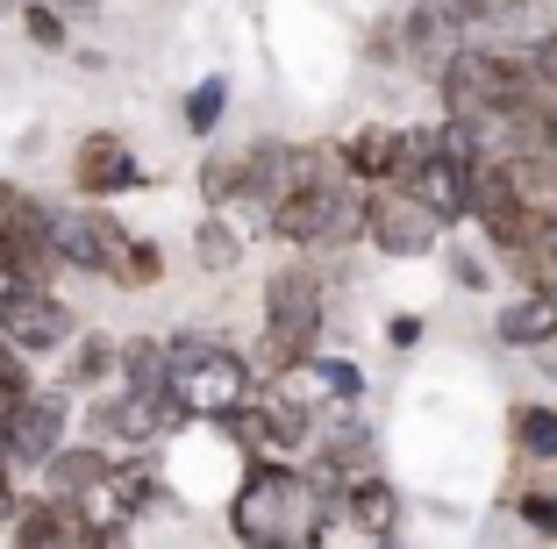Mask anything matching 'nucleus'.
<instances>
[{
    "label": "nucleus",
    "instance_id": "37",
    "mask_svg": "<svg viewBox=\"0 0 557 549\" xmlns=\"http://www.w3.org/2000/svg\"><path fill=\"white\" fill-rule=\"evenodd\" d=\"M372 549H394V535H386V542H372Z\"/></svg>",
    "mask_w": 557,
    "mask_h": 549
},
{
    "label": "nucleus",
    "instance_id": "21",
    "mask_svg": "<svg viewBox=\"0 0 557 549\" xmlns=\"http://www.w3.org/2000/svg\"><path fill=\"white\" fill-rule=\"evenodd\" d=\"M508 436H515V450H522L529 464H557V407L522 400L508 414Z\"/></svg>",
    "mask_w": 557,
    "mask_h": 549
},
{
    "label": "nucleus",
    "instance_id": "6",
    "mask_svg": "<svg viewBox=\"0 0 557 549\" xmlns=\"http://www.w3.org/2000/svg\"><path fill=\"white\" fill-rule=\"evenodd\" d=\"M129 242L136 236L100 208V200H86V208H58V258H65V272L115 278L122 258H129Z\"/></svg>",
    "mask_w": 557,
    "mask_h": 549
},
{
    "label": "nucleus",
    "instance_id": "28",
    "mask_svg": "<svg viewBox=\"0 0 557 549\" xmlns=\"http://www.w3.org/2000/svg\"><path fill=\"white\" fill-rule=\"evenodd\" d=\"M308 372L322 378V386L336 392V400H364V372H358V364H336V357H314Z\"/></svg>",
    "mask_w": 557,
    "mask_h": 549
},
{
    "label": "nucleus",
    "instance_id": "17",
    "mask_svg": "<svg viewBox=\"0 0 557 549\" xmlns=\"http://www.w3.org/2000/svg\"><path fill=\"white\" fill-rule=\"evenodd\" d=\"M164 378H172L164 336H129V342H122V392L150 400V392H164Z\"/></svg>",
    "mask_w": 557,
    "mask_h": 549
},
{
    "label": "nucleus",
    "instance_id": "19",
    "mask_svg": "<svg viewBox=\"0 0 557 549\" xmlns=\"http://www.w3.org/2000/svg\"><path fill=\"white\" fill-rule=\"evenodd\" d=\"M108 372H122V342H115V336H100V328H86V336L72 342V357H65V392L100 386Z\"/></svg>",
    "mask_w": 557,
    "mask_h": 549
},
{
    "label": "nucleus",
    "instance_id": "39",
    "mask_svg": "<svg viewBox=\"0 0 557 549\" xmlns=\"http://www.w3.org/2000/svg\"><path fill=\"white\" fill-rule=\"evenodd\" d=\"M550 228H557V222H550Z\"/></svg>",
    "mask_w": 557,
    "mask_h": 549
},
{
    "label": "nucleus",
    "instance_id": "25",
    "mask_svg": "<svg viewBox=\"0 0 557 549\" xmlns=\"http://www.w3.org/2000/svg\"><path fill=\"white\" fill-rule=\"evenodd\" d=\"M22 29H29L36 50H72V22H65L58 0H29V8H22Z\"/></svg>",
    "mask_w": 557,
    "mask_h": 549
},
{
    "label": "nucleus",
    "instance_id": "8",
    "mask_svg": "<svg viewBox=\"0 0 557 549\" xmlns=\"http://www.w3.org/2000/svg\"><path fill=\"white\" fill-rule=\"evenodd\" d=\"M72 186L86 200H115V194H136L144 186V164H136L129 136L122 129H86L72 144Z\"/></svg>",
    "mask_w": 557,
    "mask_h": 549
},
{
    "label": "nucleus",
    "instance_id": "1",
    "mask_svg": "<svg viewBox=\"0 0 557 549\" xmlns=\"http://www.w3.org/2000/svg\"><path fill=\"white\" fill-rule=\"evenodd\" d=\"M329 514H344V478L314 457V471H294L286 457H250L244 485L230 500V535L244 549H322Z\"/></svg>",
    "mask_w": 557,
    "mask_h": 549
},
{
    "label": "nucleus",
    "instance_id": "29",
    "mask_svg": "<svg viewBox=\"0 0 557 549\" xmlns=\"http://www.w3.org/2000/svg\"><path fill=\"white\" fill-rule=\"evenodd\" d=\"M522 50H529V72H536V86H543V93H557V29H536Z\"/></svg>",
    "mask_w": 557,
    "mask_h": 549
},
{
    "label": "nucleus",
    "instance_id": "4",
    "mask_svg": "<svg viewBox=\"0 0 557 549\" xmlns=\"http://www.w3.org/2000/svg\"><path fill=\"white\" fill-rule=\"evenodd\" d=\"M364 242L386 258H429L443 242V214L422 208L408 186H364Z\"/></svg>",
    "mask_w": 557,
    "mask_h": 549
},
{
    "label": "nucleus",
    "instance_id": "26",
    "mask_svg": "<svg viewBox=\"0 0 557 549\" xmlns=\"http://www.w3.org/2000/svg\"><path fill=\"white\" fill-rule=\"evenodd\" d=\"M158 278H164V250H158V242H144V236H136V242H129V258H122V272H115V286L144 292V286H158Z\"/></svg>",
    "mask_w": 557,
    "mask_h": 549
},
{
    "label": "nucleus",
    "instance_id": "33",
    "mask_svg": "<svg viewBox=\"0 0 557 549\" xmlns=\"http://www.w3.org/2000/svg\"><path fill=\"white\" fill-rule=\"evenodd\" d=\"M450 278H458V286H472V292H486V264L465 258V250H450Z\"/></svg>",
    "mask_w": 557,
    "mask_h": 549
},
{
    "label": "nucleus",
    "instance_id": "14",
    "mask_svg": "<svg viewBox=\"0 0 557 549\" xmlns=\"http://www.w3.org/2000/svg\"><path fill=\"white\" fill-rule=\"evenodd\" d=\"M493 336L508 342V350H550L557 342V292H522V300H508L500 322H493Z\"/></svg>",
    "mask_w": 557,
    "mask_h": 549
},
{
    "label": "nucleus",
    "instance_id": "27",
    "mask_svg": "<svg viewBox=\"0 0 557 549\" xmlns=\"http://www.w3.org/2000/svg\"><path fill=\"white\" fill-rule=\"evenodd\" d=\"M36 378H29V350H15V342L0 336V407L8 400H29Z\"/></svg>",
    "mask_w": 557,
    "mask_h": 549
},
{
    "label": "nucleus",
    "instance_id": "16",
    "mask_svg": "<svg viewBox=\"0 0 557 549\" xmlns=\"http://www.w3.org/2000/svg\"><path fill=\"white\" fill-rule=\"evenodd\" d=\"M344 172L358 178V186H386V178H394V158H400V129H358V136H344Z\"/></svg>",
    "mask_w": 557,
    "mask_h": 549
},
{
    "label": "nucleus",
    "instance_id": "7",
    "mask_svg": "<svg viewBox=\"0 0 557 549\" xmlns=\"http://www.w3.org/2000/svg\"><path fill=\"white\" fill-rule=\"evenodd\" d=\"M0 442L15 450L22 471H44L65 450V392H29V400L0 407Z\"/></svg>",
    "mask_w": 557,
    "mask_h": 549
},
{
    "label": "nucleus",
    "instance_id": "36",
    "mask_svg": "<svg viewBox=\"0 0 557 549\" xmlns=\"http://www.w3.org/2000/svg\"><path fill=\"white\" fill-rule=\"evenodd\" d=\"M8 471H15V450H8V442H0V478H8Z\"/></svg>",
    "mask_w": 557,
    "mask_h": 549
},
{
    "label": "nucleus",
    "instance_id": "34",
    "mask_svg": "<svg viewBox=\"0 0 557 549\" xmlns=\"http://www.w3.org/2000/svg\"><path fill=\"white\" fill-rule=\"evenodd\" d=\"M15 478H0V535H8V528H15Z\"/></svg>",
    "mask_w": 557,
    "mask_h": 549
},
{
    "label": "nucleus",
    "instance_id": "11",
    "mask_svg": "<svg viewBox=\"0 0 557 549\" xmlns=\"http://www.w3.org/2000/svg\"><path fill=\"white\" fill-rule=\"evenodd\" d=\"M86 436H94V442H122V450H150V442H164L172 428H164L158 392H150V400L115 392V400H94V407H86Z\"/></svg>",
    "mask_w": 557,
    "mask_h": 549
},
{
    "label": "nucleus",
    "instance_id": "13",
    "mask_svg": "<svg viewBox=\"0 0 557 549\" xmlns=\"http://www.w3.org/2000/svg\"><path fill=\"white\" fill-rule=\"evenodd\" d=\"M344 521L364 535V542H386V535L400 528V492L379 478V471H364V478L344 485Z\"/></svg>",
    "mask_w": 557,
    "mask_h": 549
},
{
    "label": "nucleus",
    "instance_id": "23",
    "mask_svg": "<svg viewBox=\"0 0 557 549\" xmlns=\"http://www.w3.org/2000/svg\"><path fill=\"white\" fill-rule=\"evenodd\" d=\"M508 272H515V286H522V292H557V228H543L529 250H515Z\"/></svg>",
    "mask_w": 557,
    "mask_h": 549
},
{
    "label": "nucleus",
    "instance_id": "18",
    "mask_svg": "<svg viewBox=\"0 0 557 549\" xmlns=\"http://www.w3.org/2000/svg\"><path fill=\"white\" fill-rule=\"evenodd\" d=\"M244 194H250L244 150H208V158H200V200H208V214H230Z\"/></svg>",
    "mask_w": 557,
    "mask_h": 549
},
{
    "label": "nucleus",
    "instance_id": "5",
    "mask_svg": "<svg viewBox=\"0 0 557 549\" xmlns=\"http://www.w3.org/2000/svg\"><path fill=\"white\" fill-rule=\"evenodd\" d=\"M472 222H479V236L500 250V258H515V250H529V242L543 236V214L529 208L522 194H515V178H508V164L500 158H486L479 164V186H472Z\"/></svg>",
    "mask_w": 557,
    "mask_h": 549
},
{
    "label": "nucleus",
    "instance_id": "24",
    "mask_svg": "<svg viewBox=\"0 0 557 549\" xmlns=\"http://www.w3.org/2000/svg\"><path fill=\"white\" fill-rule=\"evenodd\" d=\"M222 114H230V79H200L186 93V136H214Z\"/></svg>",
    "mask_w": 557,
    "mask_h": 549
},
{
    "label": "nucleus",
    "instance_id": "31",
    "mask_svg": "<svg viewBox=\"0 0 557 549\" xmlns=\"http://www.w3.org/2000/svg\"><path fill=\"white\" fill-rule=\"evenodd\" d=\"M515 514H522L536 535H557V492H522V500H515Z\"/></svg>",
    "mask_w": 557,
    "mask_h": 549
},
{
    "label": "nucleus",
    "instance_id": "20",
    "mask_svg": "<svg viewBox=\"0 0 557 549\" xmlns=\"http://www.w3.org/2000/svg\"><path fill=\"white\" fill-rule=\"evenodd\" d=\"M308 436H314V407H300V400H264V407H258V442H264L272 457L300 450Z\"/></svg>",
    "mask_w": 557,
    "mask_h": 549
},
{
    "label": "nucleus",
    "instance_id": "12",
    "mask_svg": "<svg viewBox=\"0 0 557 549\" xmlns=\"http://www.w3.org/2000/svg\"><path fill=\"white\" fill-rule=\"evenodd\" d=\"M108 471H115V457L100 450V442H65V450L44 464V492L50 500H86V492L108 485Z\"/></svg>",
    "mask_w": 557,
    "mask_h": 549
},
{
    "label": "nucleus",
    "instance_id": "38",
    "mask_svg": "<svg viewBox=\"0 0 557 549\" xmlns=\"http://www.w3.org/2000/svg\"><path fill=\"white\" fill-rule=\"evenodd\" d=\"M0 258H8V236H0Z\"/></svg>",
    "mask_w": 557,
    "mask_h": 549
},
{
    "label": "nucleus",
    "instance_id": "10",
    "mask_svg": "<svg viewBox=\"0 0 557 549\" xmlns=\"http://www.w3.org/2000/svg\"><path fill=\"white\" fill-rule=\"evenodd\" d=\"M8 535H15V549H100V535H108V528H94L72 500L36 492V500L15 507V528H8Z\"/></svg>",
    "mask_w": 557,
    "mask_h": 549
},
{
    "label": "nucleus",
    "instance_id": "3",
    "mask_svg": "<svg viewBox=\"0 0 557 549\" xmlns=\"http://www.w3.org/2000/svg\"><path fill=\"white\" fill-rule=\"evenodd\" d=\"M164 357H172V378L164 386L186 400V414L194 421H222L236 414V407L250 400V364L244 350H230V342L214 336H164Z\"/></svg>",
    "mask_w": 557,
    "mask_h": 549
},
{
    "label": "nucleus",
    "instance_id": "2",
    "mask_svg": "<svg viewBox=\"0 0 557 549\" xmlns=\"http://www.w3.org/2000/svg\"><path fill=\"white\" fill-rule=\"evenodd\" d=\"M314 350H322V278L308 264H278L264 278V328L250 364L264 378H286V372H308Z\"/></svg>",
    "mask_w": 557,
    "mask_h": 549
},
{
    "label": "nucleus",
    "instance_id": "9",
    "mask_svg": "<svg viewBox=\"0 0 557 549\" xmlns=\"http://www.w3.org/2000/svg\"><path fill=\"white\" fill-rule=\"evenodd\" d=\"M0 336L15 342V350H29V357H50V350L72 342V308L50 286H29L22 300H0Z\"/></svg>",
    "mask_w": 557,
    "mask_h": 549
},
{
    "label": "nucleus",
    "instance_id": "32",
    "mask_svg": "<svg viewBox=\"0 0 557 549\" xmlns=\"http://www.w3.org/2000/svg\"><path fill=\"white\" fill-rule=\"evenodd\" d=\"M386 342H394V350H414V342H422V314H394V322H386Z\"/></svg>",
    "mask_w": 557,
    "mask_h": 549
},
{
    "label": "nucleus",
    "instance_id": "22",
    "mask_svg": "<svg viewBox=\"0 0 557 549\" xmlns=\"http://www.w3.org/2000/svg\"><path fill=\"white\" fill-rule=\"evenodd\" d=\"M194 264L200 272H236V264H244V236H236L230 214H208V222L194 228Z\"/></svg>",
    "mask_w": 557,
    "mask_h": 549
},
{
    "label": "nucleus",
    "instance_id": "15",
    "mask_svg": "<svg viewBox=\"0 0 557 549\" xmlns=\"http://www.w3.org/2000/svg\"><path fill=\"white\" fill-rule=\"evenodd\" d=\"M300 150L308 144H278V136H264V144H250L244 150V172H250V194L244 200H258V208H272L286 186L300 178Z\"/></svg>",
    "mask_w": 557,
    "mask_h": 549
},
{
    "label": "nucleus",
    "instance_id": "30",
    "mask_svg": "<svg viewBox=\"0 0 557 549\" xmlns=\"http://www.w3.org/2000/svg\"><path fill=\"white\" fill-rule=\"evenodd\" d=\"M458 29H479V22H508V0H436Z\"/></svg>",
    "mask_w": 557,
    "mask_h": 549
},
{
    "label": "nucleus",
    "instance_id": "35",
    "mask_svg": "<svg viewBox=\"0 0 557 549\" xmlns=\"http://www.w3.org/2000/svg\"><path fill=\"white\" fill-rule=\"evenodd\" d=\"M100 549H129V528H108V535H100Z\"/></svg>",
    "mask_w": 557,
    "mask_h": 549
}]
</instances>
